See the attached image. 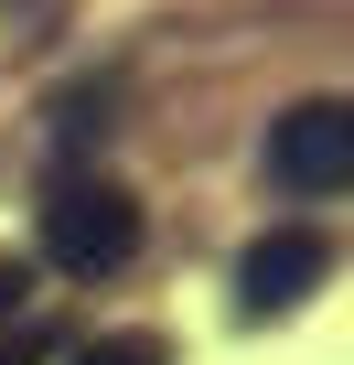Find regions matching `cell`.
I'll return each instance as SVG.
<instances>
[{
    "label": "cell",
    "mask_w": 354,
    "mask_h": 365,
    "mask_svg": "<svg viewBox=\"0 0 354 365\" xmlns=\"http://www.w3.org/2000/svg\"><path fill=\"white\" fill-rule=\"evenodd\" d=\"M43 258L65 279H108L140 258V194L108 172H54V194H43Z\"/></svg>",
    "instance_id": "6da1fadb"
},
{
    "label": "cell",
    "mask_w": 354,
    "mask_h": 365,
    "mask_svg": "<svg viewBox=\"0 0 354 365\" xmlns=\"http://www.w3.org/2000/svg\"><path fill=\"white\" fill-rule=\"evenodd\" d=\"M269 172L290 182V194H343L354 182V108L343 97H301L269 129Z\"/></svg>",
    "instance_id": "7a4b0ae2"
},
{
    "label": "cell",
    "mask_w": 354,
    "mask_h": 365,
    "mask_svg": "<svg viewBox=\"0 0 354 365\" xmlns=\"http://www.w3.org/2000/svg\"><path fill=\"white\" fill-rule=\"evenodd\" d=\"M322 269H333V247H322V237H301V226H279V237H258V247L236 258V301L269 322V312L311 301V290H322Z\"/></svg>",
    "instance_id": "3957f363"
},
{
    "label": "cell",
    "mask_w": 354,
    "mask_h": 365,
    "mask_svg": "<svg viewBox=\"0 0 354 365\" xmlns=\"http://www.w3.org/2000/svg\"><path fill=\"white\" fill-rule=\"evenodd\" d=\"M54 140H65V150L108 140V86H65V97H54Z\"/></svg>",
    "instance_id": "277c9868"
},
{
    "label": "cell",
    "mask_w": 354,
    "mask_h": 365,
    "mask_svg": "<svg viewBox=\"0 0 354 365\" xmlns=\"http://www.w3.org/2000/svg\"><path fill=\"white\" fill-rule=\"evenodd\" d=\"M65 365H172V354H161V333H108V344H76Z\"/></svg>",
    "instance_id": "5b68a950"
},
{
    "label": "cell",
    "mask_w": 354,
    "mask_h": 365,
    "mask_svg": "<svg viewBox=\"0 0 354 365\" xmlns=\"http://www.w3.org/2000/svg\"><path fill=\"white\" fill-rule=\"evenodd\" d=\"M43 354H54V333H43V322H33V333H11V344H0V365H43Z\"/></svg>",
    "instance_id": "8992f818"
},
{
    "label": "cell",
    "mask_w": 354,
    "mask_h": 365,
    "mask_svg": "<svg viewBox=\"0 0 354 365\" xmlns=\"http://www.w3.org/2000/svg\"><path fill=\"white\" fill-rule=\"evenodd\" d=\"M22 290H33V269H22V258H0V322L22 312Z\"/></svg>",
    "instance_id": "52a82bcc"
}]
</instances>
